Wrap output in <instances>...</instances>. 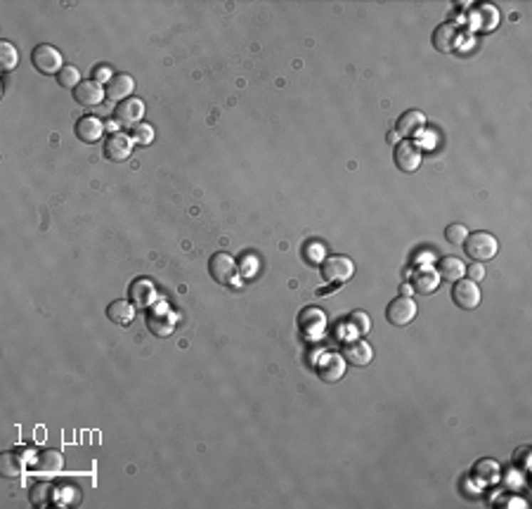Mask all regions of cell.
Masks as SVG:
<instances>
[{
	"label": "cell",
	"instance_id": "cell-1",
	"mask_svg": "<svg viewBox=\"0 0 532 509\" xmlns=\"http://www.w3.org/2000/svg\"><path fill=\"white\" fill-rule=\"evenodd\" d=\"M464 252L473 263H485L492 261L499 252V242L490 232H469V237L464 240Z\"/></svg>",
	"mask_w": 532,
	"mask_h": 509
},
{
	"label": "cell",
	"instance_id": "cell-2",
	"mask_svg": "<svg viewBox=\"0 0 532 509\" xmlns=\"http://www.w3.org/2000/svg\"><path fill=\"white\" fill-rule=\"evenodd\" d=\"M355 275V263L348 256H327L322 261V277L329 284H345Z\"/></svg>",
	"mask_w": 532,
	"mask_h": 509
},
{
	"label": "cell",
	"instance_id": "cell-3",
	"mask_svg": "<svg viewBox=\"0 0 532 509\" xmlns=\"http://www.w3.org/2000/svg\"><path fill=\"white\" fill-rule=\"evenodd\" d=\"M31 64L38 73H46V76H53V73H59L64 66L62 53L57 48L48 46V43H41V46L33 48L31 53Z\"/></svg>",
	"mask_w": 532,
	"mask_h": 509
},
{
	"label": "cell",
	"instance_id": "cell-4",
	"mask_svg": "<svg viewBox=\"0 0 532 509\" xmlns=\"http://www.w3.org/2000/svg\"><path fill=\"white\" fill-rule=\"evenodd\" d=\"M393 159H395V166L400 168L402 173H414V171H419L421 161H424V154H421V147L417 143H412V140H400V143L395 145Z\"/></svg>",
	"mask_w": 532,
	"mask_h": 509
},
{
	"label": "cell",
	"instance_id": "cell-5",
	"mask_svg": "<svg viewBox=\"0 0 532 509\" xmlns=\"http://www.w3.org/2000/svg\"><path fill=\"white\" fill-rule=\"evenodd\" d=\"M452 301L457 308H461V311H476L478 304H480V289H478V282H473V279H457L454 287H452Z\"/></svg>",
	"mask_w": 532,
	"mask_h": 509
},
{
	"label": "cell",
	"instance_id": "cell-6",
	"mask_svg": "<svg viewBox=\"0 0 532 509\" xmlns=\"http://www.w3.org/2000/svg\"><path fill=\"white\" fill-rule=\"evenodd\" d=\"M417 318V304L412 301V297H397L388 304L386 308V320L393 324V327H405Z\"/></svg>",
	"mask_w": 532,
	"mask_h": 509
},
{
	"label": "cell",
	"instance_id": "cell-7",
	"mask_svg": "<svg viewBox=\"0 0 532 509\" xmlns=\"http://www.w3.org/2000/svg\"><path fill=\"white\" fill-rule=\"evenodd\" d=\"M116 121L121 123L125 128H135L137 123H142V116H145V102L140 98H128L123 102H118L116 105Z\"/></svg>",
	"mask_w": 532,
	"mask_h": 509
},
{
	"label": "cell",
	"instance_id": "cell-8",
	"mask_svg": "<svg viewBox=\"0 0 532 509\" xmlns=\"http://www.w3.org/2000/svg\"><path fill=\"white\" fill-rule=\"evenodd\" d=\"M105 98H107V91L98 81H80L78 88H73V100L85 109L100 107Z\"/></svg>",
	"mask_w": 532,
	"mask_h": 509
},
{
	"label": "cell",
	"instance_id": "cell-9",
	"mask_svg": "<svg viewBox=\"0 0 532 509\" xmlns=\"http://www.w3.org/2000/svg\"><path fill=\"white\" fill-rule=\"evenodd\" d=\"M341 356H343L345 363L353 365V367H365V365L372 363L374 351H372V346L365 341V339L358 336V339H353V341H348L343 346Z\"/></svg>",
	"mask_w": 532,
	"mask_h": 509
},
{
	"label": "cell",
	"instance_id": "cell-10",
	"mask_svg": "<svg viewBox=\"0 0 532 509\" xmlns=\"http://www.w3.org/2000/svg\"><path fill=\"white\" fill-rule=\"evenodd\" d=\"M298 327L303 331V336L308 339H320L327 329V315H324L320 308H306L298 318Z\"/></svg>",
	"mask_w": 532,
	"mask_h": 509
},
{
	"label": "cell",
	"instance_id": "cell-11",
	"mask_svg": "<svg viewBox=\"0 0 532 509\" xmlns=\"http://www.w3.org/2000/svg\"><path fill=\"white\" fill-rule=\"evenodd\" d=\"M132 138L125 135V133H112V135L107 138L105 143V159L107 161H114V164H118V161H125L130 157L132 152Z\"/></svg>",
	"mask_w": 532,
	"mask_h": 509
},
{
	"label": "cell",
	"instance_id": "cell-12",
	"mask_svg": "<svg viewBox=\"0 0 532 509\" xmlns=\"http://www.w3.org/2000/svg\"><path fill=\"white\" fill-rule=\"evenodd\" d=\"M209 272H211V277L216 279L218 284H230L232 279H234V275H236L234 258L230 254H223V252L216 254V256H211Z\"/></svg>",
	"mask_w": 532,
	"mask_h": 509
},
{
	"label": "cell",
	"instance_id": "cell-13",
	"mask_svg": "<svg viewBox=\"0 0 532 509\" xmlns=\"http://www.w3.org/2000/svg\"><path fill=\"white\" fill-rule=\"evenodd\" d=\"M317 374H320L322 381L327 384H336L345 377V360L341 353H327V356L322 358L320 367H317Z\"/></svg>",
	"mask_w": 532,
	"mask_h": 509
},
{
	"label": "cell",
	"instance_id": "cell-14",
	"mask_svg": "<svg viewBox=\"0 0 532 509\" xmlns=\"http://www.w3.org/2000/svg\"><path fill=\"white\" fill-rule=\"evenodd\" d=\"M424 128H426V114L419 112V109H410V112L400 114V119L395 121V133L405 140L419 135Z\"/></svg>",
	"mask_w": 532,
	"mask_h": 509
},
{
	"label": "cell",
	"instance_id": "cell-15",
	"mask_svg": "<svg viewBox=\"0 0 532 509\" xmlns=\"http://www.w3.org/2000/svg\"><path fill=\"white\" fill-rule=\"evenodd\" d=\"M471 21L478 31H494L499 26V10L490 3H483L471 12Z\"/></svg>",
	"mask_w": 532,
	"mask_h": 509
},
{
	"label": "cell",
	"instance_id": "cell-16",
	"mask_svg": "<svg viewBox=\"0 0 532 509\" xmlns=\"http://www.w3.org/2000/svg\"><path fill=\"white\" fill-rule=\"evenodd\" d=\"M105 91H107V98L112 102H123L130 98L132 91H135V81H132L130 73H116V76L109 78Z\"/></svg>",
	"mask_w": 532,
	"mask_h": 509
},
{
	"label": "cell",
	"instance_id": "cell-17",
	"mask_svg": "<svg viewBox=\"0 0 532 509\" xmlns=\"http://www.w3.org/2000/svg\"><path fill=\"white\" fill-rule=\"evenodd\" d=\"M457 43H459V26L457 24H442L433 31V48L438 53H454Z\"/></svg>",
	"mask_w": 532,
	"mask_h": 509
},
{
	"label": "cell",
	"instance_id": "cell-18",
	"mask_svg": "<svg viewBox=\"0 0 532 509\" xmlns=\"http://www.w3.org/2000/svg\"><path fill=\"white\" fill-rule=\"evenodd\" d=\"M105 135V121H100L98 116H83V119H78L76 123V138L80 143L85 145H93L98 143V140Z\"/></svg>",
	"mask_w": 532,
	"mask_h": 509
},
{
	"label": "cell",
	"instance_id": "cell-19",
	"mask_svg": "<svg viewBox=\"0 0 532 509\" xmlns=\"http://www.w3.org/2000/svg\"><path fill=\"white\" fill-rule=\"evenodd\" d=\"M438 287H440L438 270H433V268H419L412 275V289L417 292V294H424V297H428V294H433L435 289H438Z\"/></svg>",
	"mask_w": 532,
	"mask_h": 509
},
{
	"label": "cell",
	"instance_id": "cell-20",
	"mask_svg": "<svg viewBox=\"0 0 532 509\" xmlns=\"http://www.w3.org/2000/svg\"><path fill=\"white\" fill-rule=\"evenodd\" d=\"M147 327L157 336H171L175 329V315L171 311H152L147 315Z\"/></svg>",
	"mask_w": 532,
	"mask_h": 509
},
{
	"label": "cell",
	"instance_id": "cell-21",
	"mask_svg": "<svg viewBox=\"0 0 532 509\" xmlns=\"http://www.w3.org/2000/svg\"><path fill=\"white\" fill-rule=\"evenodd\" d=\"M438 275L440 279H447V282H457V279L466 275V265L457 256H442L438 263Z\"/></svg>",
	"mask_w": 532,
	"mask_h": 509
},
{
	"label": "cell",
	"instance_id": "cell-22",
	"mask_svg": "<svg viewBox=\"0 0 532 509\" xmlns=\"http://www.w3.org/2000/svg\"><path fill=\"white\" fill-rule=\"evenodd\" d=\"M62 469H64V457L59 450L48 448L36 460V471H41V474H59Z\"/></svg>",
	"mask_w": 532,
	"mask_h": 509
},
{
	"label": "cell",
	"instance_id": "cell-23",
	"mask_svg": "<svg viewBox=\"0 0 532 509\" xmlns=\"http://www.w3.org/2000/svg\"><path fill=\"white\" fill-rule=\"evenodd\" d=\"M130 299L137 308H147L157 299V289H154V284L147 282V279H135V282L130 284Z\"/></svg>",
	"mask_w": 532,
	"mask_h": 509
},
{
	"label": "cell",
	"instance_id": "cell-24",
	"mask_svg": "<svg viewBox=\"0 0 532 509\" xmlns=\"http://www.w3.org/2000/svg\"><path fill=\"white\" fill-rule=\"evenodd\" d=\"M473 476H476V481H480L483 485H492L499 481V462L497 460H490V457H485V460L476 462V467H473Z\"/></svg>",
	"mask_w": 532,
	"mask_h": 509
},
{
	"label": "cell",
	"instance_id": "cell-25",
	"mask_svg": "<svg viewBox=\"0 0 532 509\" xmlns=\"http://www.w3.org/2000/svg\"><path fill=\"white\" fill-rule=\"evenodd\" d=\"M55 483L53 481H41L33 483L31 490H28V500H31L33 507H48L50 503H55Z\"/></svg>",
	"mask_w": 532,
	"mask_h": 509
},
{
	"label": "cell",
	"instance_id": "cell-26",
	"mask_svg": "<svg viewBox=\"0 0 532 509\" xmlns=\"http://www.w3.org/2000/svg\"><path fill=\"white\" fill-rule=\"evenodd\" d=\"M107 318L112 322H116V324H128L132 318H135V308H132L130 301L116 299L107 308Z\"/></svg>",
	"mask_w": 532,
	"mask_h": 509
},
{
	"label": "cell",
	"instance_id": "cell-27",
	"mask_svg": "<svg viewBox=\"0 0 532 509\" xmlns=\"http://www.w3.org/2000/svg\"><path fill=\"white\" fill-rule=\"evenodd\" d=\"M0 471L5 478H19L24 474V460L17 453H3L0 455Z\"/></svg>",
	"mask_w": 532,
	"mask_h": 509
},
{
	"label": "cell",
	"instance_id": "cell-28",
	"mask_svg": "<svg viewBox=\"0 0 532 509\" xmlns=\"http://www.w3.org/2000/svg\"><path fill=\"white\" fill-rule=\"evenodd\" d=\"M17 62H19L17 48L10 41H0V66H3V71H12Z\"/></svg>",
	"mask_w": 532,
	"mask_h": 509
},
{
	"label": "cell",
	"instance_id": "cell-29",
	"mask_svg": "<svg viewBox=\"0 0 532 509\" xmlns=\"http://www.w3.org/2000/svg\"><path fill=\"white\" fill-rule=\"evenodd\" d=\"M57 81H59V86L62 88H78V83H80V71H78V66H73V64H64L62 66V71L57 73Z\"/></svg>",
	"mask_w": 532,
	"mask_h": 509
},
{
	"label": "cell",
	"instance_id": "cell-30",
	"mask_svg": "<svg viewBox=\"0 0 532 509\" xmlns=\"http://www.w3.org/2000/svg\"><path fill=\"white\" fill-rule=\"evenodd\" d=\"M348 324L353 329V334L358 336H365L369 329H372V320H369V315L365 311H353L350 318H348Z\"/></svg>",
	"mask_w": 532,
	"mask_h": 509
},
{
	"label": "cell",
	"instance_id": "cell-31",
	"mask_svg": "<svg viewBox=\"0 0 532 509\" xmlns=\"http://www.w3.org/2000/svg\"><path fill=\"white\" fill-rule=\"evenodd\" d=\"M303 256H306V261L310 265H322V261L327 258V249L317 245V242H310V245L303 247Z\"/></svg>",
	"mask_w": 532,
	"mask_h": 509
},
{
	"label": "cell",
	"instance_id": "cell-32",
	"mask_svg": "<svg viewBox=\"0 0 532 509\" xmlns=\"http://www.w3.org/2000/svg\"><path fill=\"white\" fill-rule=\"evenodd\" d=\"M466 237H469L466 225H461V223H452V225H447V227H445V240L449 242V245L459 247V245H464V240H466Z\"/></svg>",
	"mask_w": 532,
	"mask_h": 509
},
{
	"label": "cell",
	"instance_id": "cell-33",
	"mask_svg": "<svg viewBox=\"0 0 532 509\" xmlns=\"http://www.w3.org/2000/svg\"><path fill=\"white\" fill-rule=\"evenodd\" d=\"M132 140L140 145H150L154 143V128L150 123H137L135 128H132Z\"/></svg>",
	"mask_w": 532,
	"mask_h": 509
},
{
	"label": "cell",
	"instance_id": "cell-34",
	"mask_svg": "<svg viewBox=\"0 0 532 509\" xmlns=\"http://www.w3.org/2000/svg\"><path fill=\"white\" fill-rule=\"evenodd\" d=\"M466 275H469V279H473V282H480V279L485 277V268L480 263H473L471 268L466 270Z\"/></svg>",
	"mask_w": 532,
	"mask_h": 509
},
{
	"label": "cell",
	"instance_id": "cell-35",
	"mask_svg": "<svg viewBox=\"0 0 532 509\" xmlns=\"http://www.w3.org/2000/svg\"><path fill=\"white\" fill-rule=\"evenodd\" d=\"M528 455H530V448H521L518 453L513 455V460H516V462H521V464H518L521 469H528Z\"/></svg>",
	"mask_w": 532,
	"mask_h": 509
},
{
	"label": "cell",
	"instance_id": "cell-36",
	"mask_svg": "<svg viewBox=\"0 0 532 509\" xmlns=\"http://www.w3.org/2000/svg\"><path fill=\"white\" fill-rule=\"evenodd\" d=\"M109 76V71L105 69V66H100V69H95V73H93V81H98V83H100V81H105Z\"/></svg>",
	"mask_w": 532,
	"mask_h": 509
},
{
	"label": "cell",
	"instance_id": "cell-37",
	"mask_svg": "<svg viewBox=\"0 0 532 509\" xmlns=\"http://www.w3.org/2000/svg\"><path fill=\"white\" fill-rule=\"evenodd\" d=\"M388 140H390V143H395V145H397V133L390 130V133H388Z\"/></svg>",
	"mask_w": 532,
	"mask_h": 509
},
{
	"label": "cell",
	"instance_id": "cell-38",
	"mask_svg": "<svg viewBox=\"0 0 532 509\" xmlns=\"http://www.w3.org/2000/svg\"><path fill=\"white\" fill-rule=\"evenodd\" d=\"M410 292H412V284H402V294H405V297H407Z\"/></svg>",
	"mask_w": 532,
	"mask_h": 509
}]
</instances>
